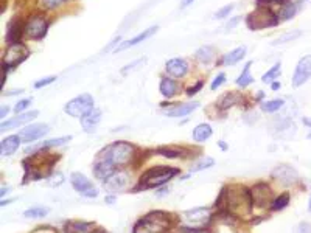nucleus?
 <instances>
[{
  "label": "nucleus",
  "instance_id": "nucleus-1",
  "mask_svg": "<svg viewBox=\"0 0 311 233\" xmlns=\"http://www.w3.org/2000/svg\"><path fill=\"white\" fill-rule=\"evenodd\" d=\"M171 221L173 215H168L165 211H153L137 222L133 233H164L170 230Z\"/></svg>",
  "mask_w": 311,
  "mask_h": 233
},
{
  "label": "nucleus",
  "instance_id": "nucleus-2",
  "mask_svg": "<svg viewBox=\"0 0 311 233\" xmlns=\"http://www.w3.org/2000/svg\"><path fill=\"white\" fill-rule=\"evenodd\" d=\"M133 155H134V146L126 142H115L109 146H106L98 154V157L109 160L115 168L128 165L131 162Z\"/></svg>",
  "mask_w": 311,
  "mask_h": 233
},
{
  "label": "nucleus",
  "instance_id": "nucleus-3",
  "mask_svg": "<svg viewBox=\"0 0 311 233\" xmlns=\"http://www.w3.org/2000/svg\"><path fill=\"white\" fill-rule=\"evenodd\" d=\"M179 173L178 168H170V166H156L148 169V171L140 177V184L138 187L140 188H154V187H160L165 182H168L171 177L176 176Z\"/></svg>",
  "mask_w": 311,
  "mask_h": 233
},
{
  "label": "nucleus",
  "instance_id": "nucleus-4",
  "mask_svg": "<svg viewBox=\"0 0 311 233\" xmlns=\"http://www.w3.org/2000/svg\"><path fill=\"white\" fill-rule=\"evenodd\" d=\"M246 24L254 31L257 30H263V28H269L278 24V17L271 11L267 6H259L252 11L248 19H246Z\"/></svg>",
  "mask_w": 311,
  "mask_h": 233
},
{
  "label": "nucleus",
  "instance_id": "nucleus-5",
  "mask_svg": "<svg viewBox=\"0 0 311 233\" xmlns=\"http://www.w3.org/2000/svg\"><path fill=\"white\" fill-rule=\"evenodd\" d=\"M210 219H212V216H210L209 208H204V207L193 208V210L184 211V215H182V221H184V224H185L182 229H188L187 232L196 233L201 229L207 227Z\"/></svg>",
  "mask_w": 311,
  "mask_h": 233
},
{
  "label": "nucleus",
  "instance_id": "nucleus-6",
  "mask_svg": "<svg viewBox=\"0 0 311 233\" xmlns=\"http://www.w3.org/2000/svg\"><path fill=\"white\" fill-rule=\"evenodd\" d=\"M92 109H93V98L89 93L78 95V97H75L64 106L66 114H69L70 116H75V118H83V116L88 112H90Z\"/></svg>",
  "mask_w": 311,
  "mask_h": 233
},
{
  "label": "nucleus",
  "instance_id": "nucleus-7",
  "mask_svg": "<svg viewBox=\"0 0 311 233\" xmlns=\"http://www.w3.org/2000/svg\"><path fill=\"white\" fill-rule=\"evenodd\" d=\"M47 28H48V22H47V19L44 14H35V16H31L28 20H27V24L24 27L25 30V33L28 38L31 39H42L45 36L47 33Z\"/></svg>",
  "mask_w": 311,
  "mask_h": 233
},
{
  "label": "nucleus",
  "instance_id": "nucleus-8",
  "mask_svg": "<svg viewBox=\"0 0 311 233\" xmlns=\"http://www.w3.org/2000/svg\"><path fill=\"white\" fill-rule=\"evenodd\" d=\"M28 55H30L28 48L24 44H20V42L14 45H9L3 56V66H6L8 69L16 67L20 62H24L28 58Z\"/></svg>",
  "mask_w": 311,
  "mask_h": 233
},
{
  "label": "nucleus",
  "instance_id": "nucleus-9",
  "mask_svg": "<svg viewBox=\"0 0 311 233\" xmlns=\"http://www.w3.org/2000/svg\"><path fill=\"white\" fill-rule=\"evenodd\" d=\"M70 184L84 197H96L98 196V190H96L89 179L81 173H72L70 174Z\"/></svg>",
  "mask_w": 311,
  "mask_h": 233
},
{
  "label": "nucleus",
  "instance_id": "nucleus-10",
  "mask_svg": "<svg viewBox=\"0 0 311 233\" xmlns=\"http://www.w3.org/2000/svg\"><path fill=\"white\" fill-rule=\"evenodd\" d=\"M311 77V55L310 56H304L297 62L294 75L291 79L293 87H300L302 84H305Z\"/></svg>",
  "mask_w": 311,
  "mask_h": 233
},
{
  "label": "nucleus",
  "instance_id": "nucleus-11",
  "mask_svg": "<svg viewBox=\"0 0 311 233\" xmlns=\"http://www.w3.org/2000/svg\"><path fill=\"white\" fill-rule=\"evenodd\" d=\"M50 128L44 123H35V124H30L27 126L25 129H22L19 132V137L22 139L24 143H33L39 139H42L45 134H48Z\"/></svg>",
  "mask_w": 311,
  "mask_h": 233
},
{
  "label": "nucleus",
  "instance_id": "nucleus-12",
  "mask_svg": "<svg viewBox=\"0 0 311 233\" xmlns=\"http://www.w3.org/2000/svg\"><path fill=\"white\" fill-rule=\"evenodd\" d=\"M114 173H115V166L109 160H106L103 157H96V160L93 163V176L96 179H100L101 182H104L106 179L111 177Z\"/></svg>",
  "mask_w": 311,
  "mask_h": 233
},
{
  "label": "nucleus",
  "instance_id": "nucleus-13",
  "mask_svg": "<svg viewBox=\"0 0 311 233\" xmlns=\"http://www.w3.org/2000/svg\"><path fill=\"white\" fill-rule=\"evenodd\" d=\"M165 70L168 75L175 77V78H184L188 72V64L185 59H180V58H173L167 61L165 64Z\"/></svg>",
  "mask_w": 311,
  "mask_h": 233
},
{
  "label": "nucleus",
  "instance_id": "nucleus-14",
  "mask_svg": "<svg viewBox=\"0 0 311 233\" xmlns=\"http://www.w3.org/2000/svg\"><path fill=\"white\" fill-rule=\"evenodd\" d=\"M252 202L254 205H259V207H265L269 204V199H271V188L267 187L266 184H257L252 188Z\"/></svg>",
  "mask_w": 311,
  "mask_h": 233
},
{
  "label": "nucleus",
  "instance_id": "nucleus-15",
  "mask_svg": "<svg viewBox=\"0 0 311 233\" xmlns=\"http://www.w3.org/2000/svg\"><path fill=\"white\" fill-rule=\"evenodd\" d=\"M157 30H159V27H157V25H156V27H149V28L143 30L142 33H138L135 38H133V39H128V40L122 42L120 45H117V48H115V53H119V51H123V50H126V48H131V47H135V45H138V44H140V42H143L145 39L151 38V36L156 33Z\"/></svg>",
  "mask_w": 311,
  "mask_h": 233
},
{
  "label": "nucleus",
  "instance_id": "nucleus-16",
  "mask_svg": "<svg viewBox=\"0 0 311 233\" xmlns=\"http://www.w3.org/2000/svg\"><path fill=\"white\" fill-rule=\"evenodd\" d=\"M72 140V137H59V139H51V140H45V142H41V143H35V145H30L25 148V154H35L38 151H44L48 150V148L53 146H61V145H66L67 142Z\"/></svg>",
  "mask_w": 311,
  "mask_h": 233
},
{
  "label": "nucleus",
  "instance_id": "nucleus-17",
  "mask_svg": "<svg viewBox=\"0 0 311 233\" xmlns=\"http://www.w3.org/2000/svg\"><path fill=\"white\" fill-rule=\"evenodd\" d=\"M128 182H130V176H128L125 171H115L111 177H108L106 181L103 182V185L108 188V190H114V192H117V190H123Z\"/></svg>",
  "mask_w": 311,
  "mask_h": 233
},
{
  "label": "nucleus",
  "instance_id": "nucleus-18",
  "mask_svg": "<svg viewBox=\"0 0 311 233\" xmlns=\"http://www.w3.org/2000/svg\"><path fill=\"white\" fill-rule=\"evenodd\" d=\"M38 115H39L38 111H31V112H25V114H19L17 116H14V118L8 120V121H3V123H2V129H0V131H8V129L17 128V126H22V124L31 121L33 118H36Z\"/></svg>",
  "mask_w": 311,
  "mask_h": 233
},
{
  "label": "nucleus",
  "instance_id": "nucleus-19",
  "mask_svg": "<svg viewBox=\"0 0 311 233\" xmlns=\"http://www.w3.org/2000/svg\"><path fill=\"white\" fill-rule=\"evenodd\" d=\"M272 177H275L277 181H282L283 184H293L297 179V171L293 166L278 165L272 171Z\"/></svg>",
  "mask_w": 311,
  "mask_h": 233
},
{
  "label": "nucleus",
  "instance_id": "nucleus-20",
  "mask_svg": "<svg viewBox=\"0 0 311 233\" xmlns=\"http://www.w3.org/2000/svg\"><path fill=\"white\" fill-rule=\"evenodd\" d=\"M24 27L22 24L19 22L17 19L11 20V22L8 24V28H6V42L8 45H14V44H19L20 38H22V33H24Z\"/></svg>",
  "mask_w": 311,
  "mask_h": 233
},
{
  "label": "nucleus",
  "instance_id": "nucleus-21",
  "mask_svg": "<svg viewBox=\"0 0 311 233\" xmlns=\"http://www.w3.org/2000/svg\"><path fill=\"white\" fill-rule=\"evenodd\" d=\"M100 120H101V111L98 108H93L90 112H88L81 118V126L86 132H93L96 124L100 123Z\"/></svg>",
  "mask_w": 311,
  "mask_h": 233
},
{
  "label": "nucleus",
  "instance_id": "nucleus-22",
  "mask_svg": "<svg viewBox=\"0 0 311 233\" xmlns=\"http://www.w3.org/2000/svg\"><path fill=\"white\" fill-rule=\"evenodd\" d=\"M95 224H92V222L69 221L64 224V232L66 233H95Z\"/></svg>",
  "mask_w": 311,
  "mask_h": 233
},
{
  "label": "nucleus",
  "instance_id": "nucleus-23",
  "mask_svg": "<svg viewBox=\"0 0 311 233\" xmlns=\"http://www.w3.org/2000/svg\"><path fill=\"white\" fill-rule=\"evenodd\" d=\"M20 142H22V139L19 137V134L6 137V139H3L2 143H0V153H2V155H13L17 151Z\"/></svg>",
  "mask_w": 311,
  "mask_h": 233
},
{
  "label": "nucleus",
  "instance_id": "nucleus-24",
  "mask_svg": "<svg viewBox=\"0 0 311 233\" xmlns=\"http://www.w3.org/2000/svg\"><path fill=\"white\" fill-rule=\"evenodd\" d=\"M199 103H185V104H178L173 109H168L167 115L171 116V118H179V116H187L188 114H191L195 109H198Z\"/></svg>",
  "mask_w": 311,
  "mask_h": 233
},
{
  "label": "nucleus",
  "instance_id": "nucleus-25",
  "mask_svg": "<svg viewBox=\"0 0 311 233\" xmlns=\"http://www.w3.org/2000/svg\"><path fill=\"white\" fill-rule=\"evenodd\" d=\"M246 55V47H238V48H235L232 50L230 53H227V55H224L222 58V64L224 66H233V64H237L238 61H241Z\"/></svg>",
  "mask_w": 311,
  "mask_h": 233
},
{
  "label": "nucleus",
  "instance_id": "nucleus-26",
  "mask_svg": "<svg viewBox=\"0 0 311 233\" xmlns=\"http://www.w3.org/2000/svg\"><path fill=\"white\" fill-rule=\"evenodd\" d=\"M159 89H160V93H162L165 98H173L176 95V92H178V84L170 78H162Z\"/></svg>",
  "mask_w": 311,
  "mask_h": 233
},
{
  "label": "nucleus",
  "instance_id": "nucleus-27",
  "mask_svg": "<svg viewBox=\"0 0 311 233\" xmlns=\"http://www.w3.org/2000/svg\"><path fill=\"white\" fill-rule=\"evenodd\" d=\"M196 59L199 61V62H202V64H210V62L215 59V48L213 47H210V45H204V47H201L198 51H196Z\"/></svg>",
  "mask_w": 311,
  "mask_h": 233
},
{
  "label": "nucleus",
  "instance_id": "nucleus-28",
  "mask_svg": "<svg viewBox=\"0 0 311 233\" xmlns=\"http://www.w3.org/2000/svg\"><path fill=\"white\" fill-rule=\"evenodd\" d=\"M210 135H212V128H210V124H206V123H202V124H198L195 129H193V140H196V142H206L207 139H210Z\"/></svg>",
  "mask_w": 311,
  "mask_h": 233
},
{
  "label": "nucleus",
  "instance_id": "nucleus-29",
  "mask_svg": "<svg viewBox=\"0 0 311 233\" xmlns=\"http://www.w3.org/2000/svg\"><path fill=\"white\" fill-rule=\"evenodd\" d=\"M251 67H252V62L249 61L248 64L244 66V69H243V72H241V75H240L238 79H237V86H240V87H248L249 84L254 82V77L251 75Z\"/></svg>",
  "mask_w": 311,
  "mask_h": 233
},
{
  "label": "nucleus",
  "instance_id": "nucleus-30",
  "mask_svg": "<svg viewBox=\"0 0 311 233\" xmlns=\"http://www.w3.org/2000/svg\"><path fill=\"white\" fill-rule=\"evenodd\" d=\"M240 100H241V98L238 97L237 93L229 92V93H226V95H224V97L220 100V103H218V108H220L221 111H226V109L232 108L233 104H237Z\"/></svg>",
  "mask_w": 311,
  "mask_h": 233
},
{
  "label": "nucleus",
  "instance_id": "nucleus-31",
  "mask_svg": "<svg viewBox=\"0 0 311 233\" xmlns=\"http://www.w3.org/2000/svg\"><path fill=\"white\" fill-rule=\"evenodd\" d=\"M297 13V5L296 3H286L280 8V11H278V19H282V20H289L291 17H294V14Z\"/></svg>",
  "mask_w": 311,
  "mask_h": 233
},
{
  "label": "nucleus",
  "instance_id": "nucleus-32",
  "mask_svg": "<svg viewBox=\"0 0 311 233\" xmlns=\"http://www.w3.org/2000/svg\"><path fill=\"white\" fill-rule=\"evenodd\" d=\"M280 72H282V64L280 62H277V64L274 67H271L269 70H267L265 75L262 77V81L265 84H269V82H274L277 79V77L280 75Z\"/></svg>",
  "mask_w": 311,
  "mask_h": 233
},
{
  "label": "nucleus",
  "instance_id": "nucleus-33",
  "mask_svg": "<svg viewBox=\"0 0 311 233\" xmlns=\"http://www.w3.org/2000/svg\"><path fill=\"white\" fill-rule=\"evenodd\" d=\"M48 213V208L47 207H31L28 210H25L24 216L28 218V219H38V218H44L45 215Z\"/></svg>",
  "mask_w": 311,
  "mask_h": 233
},
{
  "label": "nucleus",
  "instance_id": "nucleus-34",
  "mask_svg": "<svg viewBox=\"0 0 311 233\" xmlns=\"http://www.w3.org/2000/svg\"><path fill=\"white\" fill-rule=\"evenodd\" d=\"M283 104H285V101L283 100H269V101H265V103H262V109L265 111V112H275V111H278V109H282L283 108Z\"/></svg>",
  "mask_w": 311,
  "mask_h": 233
},
{
  "label": "nucleus",
  "instance_id": "nucleus-35",
  "mask_svg": "<svg viewBox=\"0 0 311 233\" xmlns=\"http://www.w3.org/2000/svg\"><path fill=\"white\" fill-rule=\"evenodd\" d=\"M300 35V31H289V33H285V35H282L280 38H277L274 42H272V45L275 47V45H282V44H286V42H293L294 39H297Z\"/></svg>",
  "mask_w": 311,
  "mask_h": 233
},
{
  "label": "nucleus",
  "instance_id": "nucleus-36",
  "mask_svg": "<svg viewBox=\"0 0 311 233\" xmlns=\"http://www.w3.org/2000/svg\"><path fill=\"white\" fill-rule=\"evenodd\" d=\"M215 165V160H213L212 157H204L202 160H199L198 163H195L191 166V169H190V173H198V171H202V169H207V168H210V166H213Z\"/></svg>",
  "mask_w": 311,
  "mask_h": 233
},
{
  "label": "nucleus",
  "instance_id": "nucleus-37",
  "mask_svg": "<svg viewBox=\"0 0 311 233\" xmlns=\"http://www.w3.org/2000/svg\"><path fill=\"white\" fill-rule=\"evenodd\" d=\"M157 153L160 155H164V157H168V158H180V157H184V154H182V150H173V148H159Z\"/></svg>",
  "mask_w": 311,
  "mask_h": 233
},
{
  "label": "nucleus",
  "instance_id": "nucleus-38",
  "mask_svg": "<svg viewBox=\"0 0 311 233\" xmlns=\"http://www.w3.org/2000/svg\"><path fill=\"white\" fill-rule=\"evenodd\" d=\"M289 204V194L288 193H285V194H282L280 197H277L274 202H272V205H271V208L272 210H283L286 205Z\"/></svg>",
  "mask_w": 311,
  "mask_h": 233
},
{
  "label": "nucleus",
  "instance_id": "nucleus-39",
  "mask_svg": "<svg viewBox=\"0 0 311 233\" xmlns=\"http://www.w3.org/2000/svg\"><path fill=\"white\" fill-rule=\"evenodd\" d=\"M64 0H39V6L42 9H55L56 6H59Z\"/></svg>",
  "mask_w": 311,
  "mask_h": 233
},
{
  "label": "nucleus",
  "instance_id": "nucleus-40",
  "mask_svg": "<svg viewBox=\"0 0 311 233\" xmlns=\"http://www.w3.org/2000/svg\"><path fill=\"white\" fill-rule=\"evenodd\" d=\"M146 62V58H140V59H137V61H134L133 64H128V66H125L123 69H122V73L123 75H126V73H130V72H133V70H135V69H138V66H143Z\"/></svg>",
  "mask_w": 311,
  "mask_h": 233
},
{
  "label": "nucleus",
  "instance_id": "nucleus-41",
  "mask_svg": "<svg viewBox=\"0 0 311 233\" xmlns=\"http://www.w3.org/2000/svg\"><path fill=\"white\" fill-rule=\"evenodd\" d=\"M289 3V0H257V5L259 6H269V5H286Z\"/></svg>",
  "mask_w": 311,
  "mask_h": 233
},
{
  "label": "nucleus",
  "instance_id": "nucleus-42",
  "mask_svg": "<svg viewBox=\"0 0 311 233\" xmlns=\"http://www.w3.org/2000/svg\"><path fill=\"white\" fill-rule=\"evenodd\" d=\"M232 9H233V5H226V6H222L221 9H218V11L213 14V17H215V19H224V17H227L232 13Z\"/></svg>",
  "mask_w": 311,
  "mask_h": 233
},
{
  "label": "nucleus",
  "instance_id": "nucleus-43",
  "mask_svg": "<svg viewBox=\"0 0 311 233\" xmlns=\"http://www.w3.org/2000/svg\"><path fill=\"white\" fill-rule=\"evenodd\" d=\"M224 82H226V75H224V73H220V75H218L215 79H213L210 89H212V90H217L218 87H221V86H222Z\"/></svg>",
  "mask_w": 311,
  "mask_h": 233
},
{
  "label": "nucleus",
  "instance_id": "nucleus-44",
  "mask_svg": "<svg viewBox=\"0 0 311 233\" xmlns=\"http://www.w3.org/2000/svg\"><path fill=\"white\" fill-rule=\"evenodd\" d=\"M31 104V98H27V100H20L16 106H14V111L17 112V114H20V112H24L28 106Z\"/></svg>",
  "mask_w": 311,
  "mask_h": 233
},
{
  "label": "nucleus",
  "instance_id": "nucleus-45",
  "mask_svg": "<svg viewBox=\"0 0 311 233\" xmlns=\"http://www.w3.org/2000/svg\"><path fill=\"white\" fill-rule=\"evenodd\" d=\"M56 79V77H47V78H42L39 81L35 82V87L36 89H41V87H44V86H48V84H51L53 81Z\"/></svg>",
  "mask_w": 311,
  "mask_h": 233
},
{
  "label": "nucleus",
  "instance_id": "nucleus-46",
  "mask_svg": "<svg viewBox=\"0 0 311 233\" xmlns=\"http://www.w3.org/2000/svg\"><path fill=\"white\" fill-rule=\"evenodd\" d=\"M202 86H204V82H202V81H199V82L196 84V86H193V87H190V89L187 90V95H188V97H193V95H195V93H198V90H201V89H202Z\"/></svg>",
  "mask_w": 311,
  "mask_h": 233
},
{
  "label": "nucleus",
  "instance_id": "nucleus-47",
  "mask_svg": "<svg viewBox=\"0 0 311 233\" xmlns=\"http://www.w3.org/2000/svg\"><path fill=\"white\" fill-rule=\"evenodd\" d=\"M240 20H241L240 16H237V17H233L232 20H229V22L226 24V30H233L235 27H237V25L240 24Z\"/></svg>",
  "mask_w": 311,
  "mask_h": 233
},
{
  "label": "nucleus",
  "instance_id": "nucleus-48",
  "mask_svg": "<svg viewBox=\"0 0 311 233\" xmlns=\"http://www.w3.org/2000/svg\"><path fill=\"white\" fill-rule=\"evenodd\" d=\"M33 233H56L55 230H53L51 227H39L36 232H33Z\"/></svg>",
  "mask_w": 311,
  "mask_h": 233
},
{
  "label": "nucleus",
  "instance_id": "nucleus-49",
  "mask_svg": "<svg viewBox=\"0 0 311 233\" xmlns=\"http://www.w3.org/2000/svg\"><path fill=\"white\" fill-rule=\"evenodd\" d=\"M193 2H195V0H182V2H180V9H185V8L190 6Z\"/></svg>",
  "mask_w": 311,
  "mask_h": 233
},
{
  "label": "nucleus",
  "instance_id": "nucleus-50",
  "mask_svg": "<svg viewBox=\"0 0 311 233\" xmlns=\"http://www.w3.org/2000/svg\"><path fill=\"white\" fill-rule=\"evenodd\" d=\"M8 192H9V187H6V188H5V187H2V192H0V196H2V197H3V196H5V194L8 193Z\"/></svg>",
  "mask_w": 311,
  "mask_h": 233
},
{
  "label": "nucleus",
  "instance_id": "nucleus-51",
  "mask_svg": "<svg viewBox=\"0 0 311 233\" xmlns=\"http://www.w3.org/2000/svg\"><path fill=\"white\" fill-rule=\"evenodd\" d=\"M8 112H9V109H8V108H5V106H3V108H2V112H0V114H2V118H5Z\"/></svg>",
  "mask_w": 311,
  "mask_h": 233
},
{
  "label": "nucleus",
  "instance_id": "nucleus-52",
  "mask_svg": "<svg viewBox=\"0 0 311 233\" xmlns=\"http://www.w3.org/2000/svg\"><path fill=\"white\" fill-rule=\"evenodd\" d=\"M106 202H108V204H114L115 202V197L114 196H108V197H106Z\"/></svg>",
  "mask_w": 311,
  "mask_h": 233
},
{
  "label": "nucleus",
  "instance_id": "nucleus-53",
  "mask_svg": "<svg viewBox=\"0 0 311 233\" xmlns=\"http://www.w3.org/2000/svg\"><path fill=\"white\" fill-rule=\"evenodd\" d=\"M272 90H277V89H280V82H272Z\"/></svg>",
  "mask_w": 311,
  "mask_h": 233
},
{
  "label": "nucleus",
  "instance_id": "nucleus-54",
  "mask_svg": "<svg viewBox=\"0 0 311 233\" xmlns=\"http://www.w3.org/2000/svg\"><path fill=\"white\" fill-rule=\"evenodd\" d=\"M308 210L311 211V199H310V205H308Z\"/></svg>",
  "mask_w": 311,
  "mask_h": 233
},
{
  "label": "nucleus",
  "instance_id": "nucleus-55",
  "mask_svg": "<svg viewBox=\"0 0 311 233\" xmlns=\"http://www.w3.org/2000/svg\"><path fill=\"white\" fill-rule=\"evenodd\" d=\"M297 2H299V3H302V2H307V0H297Z\"/></svg>",
  "mask_w": 311,
  "mask_h": 233
},
{
  "label": "nucleus",
  "instance_id": "nucleus-56",
  "mask_svg": "<svg viewBox=\"0 0 311 233\" xmlns=\"http://www.w3.org/2000/svg\"><path fill=\"white\" fill-rule=\"evenodd\" d=\"M308 139H310V140H311V134H310V135H308Z\"/></svg>",
  "mask_w": 311,
  "mask_h": 233
}]
</instances>
